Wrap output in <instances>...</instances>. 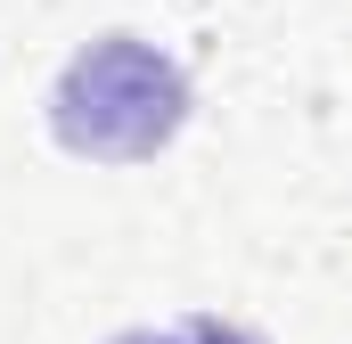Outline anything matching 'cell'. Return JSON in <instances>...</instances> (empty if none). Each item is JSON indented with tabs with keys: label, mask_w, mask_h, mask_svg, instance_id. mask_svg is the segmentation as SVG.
I'll return each instance as SVG.
<instances>
[{
	"label": "cell",
	"mask_w": 352,
	"mask_h": 344,
	"mask_svg": "<svg viewBox=\"0 0 352 344\" xmlns=\"http://www.w3.org/2000/svg\"><path fill=\"white\" fill-rule=\"evenodd\" d=\"M115 344H263V336H246L230 320H188V328H131V336H115Z\"/></svg>",
	"instance_id": "7a4b0ae2"
},
{
	"label": "cell",
	"mask_w": 352,
	"mask_h": 344,
	"mask_svg": "<svg viewBox=\"0 0 352 344\" xmlns=\"http://www.w3.org/2000/svg\"><path fill=\"white\" fill-rule=\"evenodd\" d=\"M180 123H188V74L140 33L90 41L50 90V131L90 164H140Z\"/></svg>",
	"instance_id": "6da1fadb"
}]
</instances>
